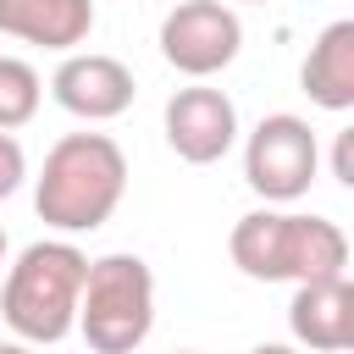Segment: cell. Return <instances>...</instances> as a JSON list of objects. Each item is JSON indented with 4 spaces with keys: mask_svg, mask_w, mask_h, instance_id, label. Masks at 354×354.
<instances>
[{
    "mask_svg": "<svg viewBox=\"0 0 354 354\" xmlns=\"http://www.w3.org/2000/svg\"><path fill=\"white\" fill-rule=\"evenodd\" d=\"M22 177H28V155H22L17 133H0V199H11L22 188Z\"/></svg>",
    "mask_w": 354,
    "mask_h": 354,
    "instance_id": "cell-13",
    "label": "cell"
},
{
    "mask_svg": "<svg viewBox=\"0 0 354 354\" xmlns=\"http://www.w3.org/2000/svg\"><path fill=\"white\" fill-rule=\"evenodd\" d=\"M127 194V155L111 133H66L44 149L33 177V210L55 232H94Z\"/></svg>",
    "mask_w": 354,
    "mask_h": 354,
    "instance_id": "cell-1",
    "label": "cell"
},
{
    "mask_svg": "<svg viewBox=\"0 0 354 354\" xmlns=\"http://www.w3.org/2000/svg\"><path fill=\"white\" fill-rule=\"evenodd\" d=\"M0 354H39V348H33V343H22V337H6V343H0Z\"/></svg>",
    "mask_w": 354,
    "mask_h": 354,
    "instance_id": "cell-16",
    "label": "cell"
},
{
    "mask_svg": "<svg viewBox=\"0 0 354 354\" xmlns=\"http://www.w3.org/2000/svg\"><path fill=\"white\" fill-rule=\"evenodd\" d=\"M288 332L310 354H343L354 343V282L348 277H321V282H293L288 299Z\"/></svg>",
    "mask_w": 354,
    "mask_h": 354,
    "instance_id": "cell-9",
    "label": "cell"
},
{
    "mask_svg": "<svg viewBox=\"0 0 354 354\" xmlns=\"http://www.w3.org/2000/svg\"><path fill=\"white\" fill-rule=\"evenodd\" d=\"M332 177H337L343 188H354V127H343V133H337V149H332Z\"/></svg>",
    "mask_w": 354,
    "mask_h": 354,
    "instance_id": "cell-14",
    "label": "cell"
},
{
    "mask_svg": "<svg viewBox=\"0 0 354 354\" xmlns=\"http://www.w3.org/2000/svg\"><path fill=\"white\" fill-rule=\"evenodd\" d=\"M321 171V138L304 116L293 111H271L254 122V133L243 138V183L266 199V205H293L310 194Z\"/></svg>",
    "mask_w": 354,
    "mask_h": 354,
    "instance_id": "cell-5",
    "label": "cell"
},
{
    "mask_svg": "<svg viewBox=\"0 0 354 354\" xmlns=\"http://www.w3.org/2000/svg\"><path fill=\"white\" fill-rule=\"evenodd\" d=\"M50 94H55V105H61L66 116H77V122H116V116L133 105L138 83H133L127 61H116V55L66 50L61 66L50 72Z\"/></svg>",
    "mask_w": 354,
    "mask_h": 354,
    "instance_id": "cell-8",
    "label": "cell"
},
{
    "mask_svg": "<svg viewBox=\"0 0 354 354\" xmlns=\"http://www.w3.org/2000/svg\"><path fill=\"white\" fill-rule=\"evenodd\" d=\"M0 33L66 55L94 33V0H0Z\"/></svg>",
    "mask_w": 354,
    "mask_h": 354,
    "instance_id": "cell-10",
    "label": "cell"
},
{
    "mask_svg": "<svg viewBox=\"0 0 354 354\" xmlns=\"http://www.w3.org/2000/svg\"><path fill=\"white\" fill-rule=\"evenodd\" d=\"M39 100H44V83L39 72L22 61V55H0V133H17L39 116Z\"/></svg>",
    "mask_w": 354,
    "mask_h": 354,
    "instance_id": "cell-12",
    "label": "cell"
},
{
    "mask_svg": "<svg viewBox=\"0 0 354 354\" xmlns=\"http://www.w3.org/2000/svg\"><path fill=\"white\" fill-rule=\"evenodd\" d=\"M249 6H266V0H249Z\"/></svg>",
    "mask_w": 354,
    "mask_h": 354,
    "instance_id": "cell-19",
    "label": "cell"
},
{
    "mask_svg": "<svg viewBox=\"0 0 354 354\" xmlns=\"http://www.w3.org/2000/svg\"><path fill=\"white\" fill-rule=\"evenodd\" d=\"M232 266L249 282H321V277H348V238L337 221L326 216H304V210H249L238 216L232 238H227Z\"/></svg>",
    "mask_w": 354,
    "mask_h": 354,
    "instance_id": "cell-2",
    "label": "cell"
},
{
    "mask_svg": "<svg viewBox=\"0 0 354 354\" xmlns=\"http://www.w3.org/2000/svg\"><path fill=\"white\" fill-rule=\"evenodd\" d=\"M299 88L321 111H337V116L354 111V17H337L315 33V44L299 66Z\"/></svg>",
    "mask_w": 354,
    "mask_h": 354,
    "instance_id": "cell-11",
    "label": "cell"
},
{
    "mask_svg": "<svg viewBox=\"0 0 354 354\" xmlns=\"http://www.w3.org/2000/svg\"><path fill=\"white\" fill-rule=\"evenodd\" d=\"M177 354H199V348H177Z\"/></svg>",
    "mask_w": 354,
    "mask_h": 354,
    "instance_id": "cell-18",
    "label": "cell"
},
{
    "mask_svg": "<svg viewBox=\"0 0 354 354\" xmlns=\"http://www.w3.org/2000/svg\"><path fill=\"white\" fill-rule=\"evenodd\" d=\"M155 326V271L138 254H100L88 260L77 293V337L94 354H133Z\"/></svg>",
    "mask_w": 354,
    "mask_h": 354,
    "instance_id": "cell-4",
    "label": "cell"
},
{
    "mask_svg": "<svg viewBox=\"0 0 354 354\" xmlns=\"http://www.w3.org/2000/svg\"><path fill=\"white\" fill-rule=\"evenodd\" d=\"M243 50V22L227 0H183L166 11L160 22V55L171 72L205 83L216 72H227Z\"/></svg>",
    "mask_w": 354,
    "mask_h": 354,
    "instance_id": "cell-6",
    "label": "cell"
},
{
    "mask_svg": "<svg viewBox=\"0 0 354 354\" xmlns=\"http://www.w3.org/2000/svg\"><path fill=\"white\" fill-rule=\"evenodd\" d=\"M0 266H6V227H0Z\"/></svg>",
    "mask_w": 354,
    "mask_h": 354,
    "instance_id": "cell-17",
    "label": "cell"
},
{
    "mask_svg": "<svg viewBox=\"0 0 354 354\" xmlns=\"http://www.w3.org/2000/svg\"><path fill=\"white\" fill-rule=\"evenodd\" d=\"M166 144L188 166H216L238 144V105L227 88L188 83L166 100Z\"/></svg>",
    "mask_w": 354,
    "mask_h": 354,
    "instance_id": "cell-7",
    "label": "cell"
},
{
    "mask_svg": "<svg viewBox=\"0 0 354 354\" xmlns=\"http://www.w3.org/2000/svg\"><path fill=\"white\" fill-rule=\"evenodd\" d=\"M249 354H304V348H299V343H254Z\"/></svg>",
    "mask_w": 354,
    "mask_h": 354,
    "instance_id": "cell-15",
    "label": "cell"
},
{
    "mask_svg": "<svg viewBox=\"0 0 354 354\" xmlns=\"http://www.w3.org/2000/svg\"><path fill=\"white\" fill-rule=\"evenodd\" d=\"M83 277H88V254L72 238H39V243H28L11 260L6 288H0V315H6L11 337L33 343V348H50V343L72 337Z\"/></svg>",
    "mask_w": 354,
    "mask_h": 354,
    "instance_id": "cell-3",
    "label": "cell"
}]
</instances>
